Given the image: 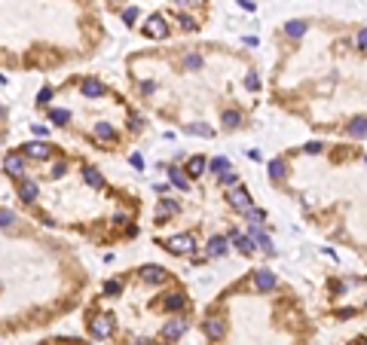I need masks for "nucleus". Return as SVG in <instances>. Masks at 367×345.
<instances>
[{"instance_id":"obj_1","label":"nucleus","mask_w":367,"mask_h":345,"mask_svg":"<svg viewBox=\"0 0 367 345\" xmlns=\"http://www.w3.org/2000/svg\"><path fill=\"white\" fill-rule=\"evenodd\" d=\"M202 333L208 336V342H220L227 336V318L224 315H208L202 321Z\"/></svg>"},{"instance_id":"obj_2","label":"nucleus","mask_w":367,"mask_h":345,"mask_svg":"<svg viewBox=\"0 0 367 345\" xmlns=\"http://www.w3.org/2000/svg\"><path fill=\"white\" fill-rule=\"evenodd\" d=\"M162 245H165V251L174 254V257H190V254L196 251V239H193V236H171V239L162 242Z\"/></svg>"},{"instance_id":"obj_3","label":"nucleus","mask_w":367,"mask_h":345,"mask_svg":"<svg viewBox=\"0 0 367 345\" xmlns=\"http://www.w3.org/2000/svg\"><path fill=\"white\" fill-rule=\"evenodd\" d=\"M227 202H230V208H233L236 214H248V211L254 208V205H251V193H248L245 186H239V183L227 193Z\"/></svg>"},{"instance_id":"obj_4","label":"nucleus","mask_w":367,"mask_h":345,"mask_svg":"<svg viewBox=\"0 0 367 345\" xmlns=\"http://www.w3.org/2000/svg\"><path fill=\"white\" fill-rule=\"evenodd\" d=\"M144 37H150V40H165L168 37V25H165V16H150L147 25L141 28Z\"/></svg>"},{"instance_id":"obj_5","label":"nucleus","mask_w":367,"mask_h":345,"mask_svg":"<svg viewBox=\"0 0 367 345\" xmlns=\"http://www.w3.org/2000/svg\"><path fill=\"white\" fill-rule=\"evenodd\" d=\"M251 284H254L257 293H272V290L279 287V278H276L269 269H257V272L251 275Z\"/></svg>"},{"instance_id":"obj_6","label":"nucleus","mask_w":367,"mask_h":345,"mask_svg":"<svg viewBox=\"0 0 367 345\" xmlns=\"http://www.w3.org/2000/svg\"><path fill=\"white\" fill-rule=\"evenodd\" d=\"M89 330H92V336L107 339L110 333H114V318H110V315H95L92 324H89Z\"/></svg>"},{"instance_id":"obj_7","label":"nucleus","mask_w":367,"mask_h":345,"mask_svg":"<svg viewBox=\"0 0 367 345\" xmlns=\"http://www.w3.org/2000/svg\"><path fill=\"white\" fill-rule=\"evenodd\" d=\"M184 333H187V321H184V318H171V321L162 327V339H165V342H177Z\"/></svg>"},{"instance_id":"obj_8","label":"nucleus","mask_w":367,"mask_h":345,"mask_svg":"<svg viewBox=\"0 0 367 345\" xmlns=\"http://www.w3.org/2000/svg\"><path fill=\"white\" fill-rule=\"evenodd\" d=\"M174 214H180V205H177V202H171V199H165V196H159L156 223H168V217H174Z\"/></svg>"},{"instance_id":"obj_9","label":"nucleus","mask_w":367,"mask_h":345,"mask_svg":"<svg viewBox=\"0 0 367 345\" xmlns=\"http://www.w3.org/2000/svg\"><path fill=\"white\" fill-rule=\"evenodd\" d=\"M227 239H230V242L236 245V251H239V254H245V257H251V254L257 251V248H254V242H251V236H242L239 229H233Z\"/></svg>"},{"instance_id":"obj_10","label":"nucleus","mask_w":367,"mask_h":345,"mask_svg":"<svg viewBox=\"0 0 367 345\" xmlns=\"http://www.w3.org/2000/svg\"><path fill=\"white\" fill-rule=\"evenodd\" d=\"M227 251H230V239L227 236H211L208 245H205V254L208 257H224Z\"/></svg>"},{"instance_id":"obj_11","label":"nucleus","mask_w":367,"mask_h":345,"mask_svg":"<svg viewBox=\"0 0 367 345\" xmlns=\"http://www.w3.org/2000/svg\"><path fill=\"white\" fill-rule=\"evenodd\" d=\"M25 156H31V159H49L52 147L43 144V141H31V144H25Z\"/></svg>"},{"instance_id":"obj_12","label":"nucleus","mask_w":367,"mask_h":345,"mask_svg":"<svg viewBox=\"0 0 367 345\" xmlns=\"http://www.w3.org/2000/svg\"><path fill=\"white\" fill-rule=\"evenodd\" d=\"M80 89H83V95H86V98H104V95H107V86H104L101 80H95V76L83 80V83H80Z\"/></svg>"},{"instance_id":"obj_13","label":"nucleus","mask_w":367,"mask_h":345,"mask_svg":"<svg viewBox=\"0 0 367 345\" xmlns=\"http://www.w3.org/2000/svg\"><path fill=\"white\" fill-rule=\"evenodd\" d=\"M141 281H147V284H162L165 281V269H162V266H144V269H141Z\"/></svg>"},{"instance_id":"obj_14","label":"nucleus","mask_w":367,"mask_h":345,"mask_svg":"<svg viewBox=\"0 0 367 345\" xmlns=\"http://www.w3.org/2000/svg\"><path fill=\"white\" fill-rule=\"evenodd\" d=\"M208 168V159L205 156H190L187 159V177H202Z\"/></svg>"},{"instance_id":"obj_15","label":"nucleus","mask_w":367,"mask_h":345,"mask_svg":"<svg viewBox=\"0 0 367 345\" xmlns=\"http://www.w3.org/2000/svg\"><path fill=\"white\" fill-rule=\"evenodd\" d=\"M346 132H349L355 141H364V138H367V117H355V120L346 126Z\"/></svg>"},{"instance_id":"obj_16","label":"nucleus","mask_w":367,"mask_h":345,"mask_svg":"<svg viewBox=\"0 0 367 345\" xmlns=\"http://www.w3.org/2000/svg\"><path fill=\"white\" fill-rule=\"evenodd\" d=\"M306 28H309V25H306L303 19H291V22L285 25V34L291 37V40H300V37H306Z\"/></svg>"},{"instance_id":"obj_17","label":"nucleus","mask_w":367,"mask_h":345,"mask_svg":"<svg viewBox=\"0 0 367 345\" xmlns=\"http://www.w3.org/2000/svg\"><path fill=\"white\" fill-rule=\"evenodd\" d=\"M168 180H171V186H177V189H184V193H190V177L184 174L180 168H168Z\"/></svg>"},{"instance_id":"obj_18","label":"nucleus","mask_w":367,"mask_h":345,"mask_svg":"<svg viewBox=\"0 0 367 345\" xmlns=\"http://www.w3.org/2000/svg\"><path fill=\"white\" fill-rule=\"evenodd\" d=\"M184 305H187V296H184V293H168V296L162 299V309H165V312H180Z\"/></svg>"},{"instance_id":"obj_19","label":"nucleus","mask_w":367,"mask_h":345,"mask_svg":"<svg viewBox=\"0 0 367 345\" xmlns=\"http://www.w3.org/2000/svg\"><path fill=\"white\" fill-rule=\"evenodd\" d=\"M19 196H22L25 202H34L37 196H40V189H37L34 180H19Z\"/></svg>"},{"instance_id":"obj_20","label":"nucleus","mask_w":367,"mask_h":345,"mask_svg":"<svg viewBox=\"0 0 367 345\" xmlns=\"http://www.w3.org/2000/svg\"><path fill=\"white\" fill-rule=\"evenodd\" d=\"M233 165H230V159H224V156H214V159H208V168L205 171H211V174H224V171H230Z\"/></svg>"},{"instance_id":"obj_21","label":"nucleus","mask_w":367,"mask_h":345,"mask_svg":"<svg viewBox=\"0 0 367 345\" xmlns=\"http://www.w3.org/2000/svg\"><path fill=\"white\" fill-rule=\"evenodd\" d=\"M7 174H13V177H22V171H25V159L22 156H7Z\"/></svg>"},{"instance_id":"obj_22","label":"nucleus","mask_w":367,"mask_h":345,"mask_svg":"<svg viewBox=\"0 0 367 345\" xmlns=\"http://www.w3.org/2000/svg\"><path fill=\"white\" fill-rule=\"evenodd\" d=\"M83 180H86V186H92V189H101V186H104V177L98 174V168H86V171H83Z\"/></svg>"},{"instance_id":"obj_23","label":"nucleus","mask_w":367,"mask_h":345,"mask_svg":"<svg viewBox=\"0 0 367 345\" xmlns=\"http://www.w3.org/2000/svg\"><path fill=\"white\" fill-rule=\"evenodd\" d=\"M202 64H205V61H202L199 52H187V55H184V70L193 73V70H202Z\"/></svg>"},{"instance_id":"obj_24","label":"nucleus","mask_w":367,"mask_h":345,"mask_svg":"<svg viewBox=\"0 0 367 345\" xmlns=\"http://www.w3.org/2000/svg\"><path fill=\"white\" fill-rule=\"evenodd\" d=\"M239 126H242V113H239V110H227V113H224V129L233 132V129H239Z\"/></svg>"},{"instance_id":"obj_25","label":"nucleus","mask_w":367,"mask_h":345,"mask_svg":"<svg viewBox=\"0 0 367 345\" xmlns=\"http://www.w3.org/2000/svg\"><path fill=\"white\" fill-rule=\"evenodd\" d=\"M184 132H187V135H199V138H211V135H214V132H211L208 126H202V123H190Z\"/></svg>"},{"instance_id":"obj_26","label":"nucleus","mask_w":367,"mask_h":345,"mask_svg":"<svg viewBox=\"0 0 367 345\" xmlns=\"http://www.w3.org/2000/svg\"><path fill=\"white\" fill-rule=\"evenodd\" d=\"M95 135H98L101 141H114V138H117L114 126H107V123H98V126H95Z\"/></svg>"},{"instance_id":"obj_27","label":"nucleus","mask_w":367,"mask_h":345,"mask_svg":"<svg viewBox=\"0 0 367 345\" xmlns=\"http://www.w3.org/2000/svg\"><path fill=\"white\" fill-rule=\"evenodd\" d=\"M285 168H288V165H285L282 159H272V162H269V177H272V180H282V177H285Z\"/></svg>"},{"instance_id":"obj_28","label":"nucleus","mask_w":367,"mask_h":345,"mask_svg":"<svg viewBox=\"0 0 367 345\" xmlns=\"http://www.w3.org/2000/svg\"><path fill=\"white\" fill-rule=\"evenodd\" d=\"M49 120H52L55 126H64V123L70 120V113H67V110H49Z\"/></svg>"},{"instance_id":"obj_29","label":"nucleus","mask_w":367,"mask_h":345,"mask_svg":"<svg viewBox=\"0 0 367 345\" xmlns=\"http://www.w3.org/2000/svg\"><path fill=\"white\" fill-rule=\"evenodd\" d=\"M177 25H180V28H184V31H196V28H199V25H196V19H193V16H184V13H180V16H177Z\"/></svg>"},{"instance_id":"obj_30","label":"nucleus","mask_w":367,"mask_h":345,"mask_svg":"<svg viewBox=\"0 0 367 345\" xmlns=\"http://www.w3.org/2000/svg\"><path fill=\"white\" fill-rule=\"evenodd\" d=\"M13 223H16V214H13V211H7V208H0V226L10 229Z\"/></svg>"},{"instance_id":"obj_31","label":"nucleus","mask_w":367,"mask_h":345,"mask_svg":"<svg viewBox=\"0 0 367 345\" xmlns=\"http://www.w3.org/2000/svg\"><path fill=\"white\" fill-rule=\"evenodd\" d=\"M120 290H123V281H117V278L104 284V293H107V296H120Z\"/></svg>"},{"instance_id":"obj_32","label":"nucleus","mask_w":367,"mask_h":345,"mask_svg":"<svg viewBox=\"0 0 367 345\" xmlns=\"http://www.w3.org/2000/svg\"><path fill=\"white\" fill-rule=\"evenodd\" d=\"M245 89H248V92H257V89H260V76H257V73H248V76H245Z\"/></svg>"},{"instance_id":"obj_33","label":"nucleus","mask_w":367,"mask_h":345,"mask_svg":"<svg viewBox=\"0 0 367 345\" xmlns=\"http://www.w3.org/2000/svg\"><path fill=\"white\" fill-rule=\"evenodd\" d=\"M220 183H224V186H236V183H239V174L230 168V171H224V174H220Z\"/></svg>"},{"instance_id":"obj_34","label":"nucleus","mask_w":367,"mask_h":345,"mask_svg":"<svg viewBox=\"0 0 367 345\" xmlns=\"http://www.w3.org/2000/svg\"><path fill=\"white\" fill-rule=\"evenodd\" d=\"M355 43H358V49H364V52H367V25H364V28H358Z\"/></svg>"},{"instance_id":"obj_35","label":"nucleus","mask_w":367,"mask_h":345,"mask_svg":"<svg viewBox=\"0 0 367 345\" xmlns=\"http://www.w3.org/2000/svg\"><path fill=\"white\" fill-rule=\"evenodd\" d=\"M123 22H126V25H135V22H138V10H135V7H129V10L123 13Z\"/></svg>"},{"instance_id":"obj_36","label":"nucleus","mask_w":367,"mask_h":345,"mask_svg":"<svg viewBox=\"0 0 367 345\" xmlns=\"http://www.w3.org/2000/svg\"><path fill=\"white\" fill-rule=\"evenodd\" d=\"M303 150H306V153H312V156H315V153H321V150H324V144H318V141H309V144H306Z\"/></svg>"},{"instance_id":"obj_37","label":"nucleus","mask_w":367,"mask_h":345,"mask_svg":"<svg viewBox=\"0 0 367 345\" xmlns=\"http://www.w3.org/2000/svg\"><path fill=\"white\" fill-rule=\"evenodd\" d=\"M49 98H52V89H43L40 95H37V104H49Z\"/></svg>"},{"instance_id":"obj_38","label":"nucleus","mask_w":367,"mask_h":345,"mask_svg":"<svg viewBox=\"0 0 367 345\" xmlns=\"http://www.w3.org/2000/svg\"><path fill=\"white\" fill-rule=\"evenodd\" d=\"M330 290H334V296L346 293V281H334V284H330Z\"/></svg>"},{"instance_id":"obj_39","label":"nucleus","mask_w":367,"mask_h":345,"mask_svg":"<svg viewBox=\"0 0 367 345\" xmlns=\"http://www.w3.org/2000/svg\"><path fill=\"white\" fill-rule=\"evenodd\" d=\"M126 223H129V214H123V211L114 214V226H126Z\"/></svg>"},{"instance_id":"obj_40","label":"nucleus","mask_w":367,"mask_h":345,"mask_svg":"<svg viewBox=\"0 0 367 345\" xmlns=\"http://www.w3.org/2000/svg\"><path fill=\"white\" fill-rule=\"evenodd\" d=\"M337 318H340V321H349V318H355V309H340Z\"/></svg>"},{"instance_id":"obj_41","label":"nucleus","mask_w":367,"mask_h":345,"mask_svg":"<svg viewBox=\"0 0 367 345\" xmlns=\"http://www.w3.org/2000/svg\"><path fill=\"white\" fill-rule=\"evenodd\" d=\"M239 7H242L245 13H254V10H257V7H254V0H239Z\"/></svg>"},{"instance_id":"obj_42","label":"nucleus","mask_w":367,"mask_h":345,"mask_svg":"<svg viewBox=\"0 0 367 345\" xmlns=\"http://www.w3.org/2000/svg\"><path fill=\"white\" fill-rule=\"evenodd\" d=\"M132 165H135V168H144V159L138 156V153H132Z\"/></svg>"},{"instance_id":"obj_43","label":"nucleus","mask_w":367,"mask_h":345,"mask_svg":"<svg viewBox=\"0 0 367 345\" xmlns=\"http://www.w3.org/2000/svg\"><path fill=\"white\" fill-rule=\"evenodd\" d=\"M61 174H64V162H58V165L52 168V177H61Z\"/></svg>"},{"instance_id":"obj_44","label":"nucleus","mask_w":367,"mask_h":345,"mask_svg":"<svg viewBox=\"0 0 367 345\" xmlns=\"http://www.w3.org/2000/svg\"><path fill=\"white\" fill-rule=\"evenodd\" d=\"M135 345H153V342H147V339H138V342H135Z\"/></svg>"},{"instance_id":"obj_45","label":"nucleus","mask_w":367,"mask_h":345,"mask_svg":"<svg viewBox=\"0 0 367 345\" xmlns=\"http://www.w3.org/2000/svg\"><path fill=\"white\" fill-rule=\"evenodd\" d=\"M187 4H193V7H199V4H205V0H187Z\"/></svg>"},{"instance_id":"obj_46","label":"nucleus","mask_w":367,"mask_h":345,"mask_svg":"<svg viewBox=\"0 0 367 345\" xmlns=\"http://www.w3.org/2000/svg\"><path fill=\"white\" fill-rule=\"evenodd\" d=\"M355 345H367V339H358V342H355Z\"/></svg>"},{"instance_id":"obj_47","label":"nucleus","mask_w":367,"mask_h":345,"mask_svg":"<svg viewBox=\"0 0 367 345\" xmlns=\"http://www.w3.org/2000/svg\"><path fill=\"white\" fill-rule=\"evenodd\" d=\"M174 4H187V0H174Z\"/></svg>"},{"instance_id":"obj_48","label":"nucleus","mask_w":367,"mask_h":345,"mask_svg":"<svg viewBox=\"0 0 367 345\" xmlns=\"http://www.w3.org/2000/svg\"><path fill=\"white\" fill-rule=\"evenodd\" d=\"M0 117H4V107H0Z\"/></svg>"}]
</instances>
